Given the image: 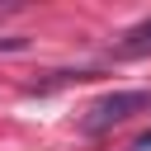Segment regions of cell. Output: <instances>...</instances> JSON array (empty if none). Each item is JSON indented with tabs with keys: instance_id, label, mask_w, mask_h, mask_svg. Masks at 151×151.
<instances>
[{
	"instance_id": "obj_1",
	"label": "cell",
	"mask_w": 151,
	"mask_h": 151,
	"mask_svg": "<svg viewBox=\"0 0 151 151\" xmlns=\"http://www.w3.org/2000/svg\"><path fill=\"white\" fill-rule=\"evenodd\" d=\"M142 109H151V94H146V90H118V94H104L99 104H90V109H85L80 132L99 137V132H109V127L127 123V118H132V113H142Z\"/></svg>"
},
{
	"instance_id": "obj_2",
	"label": "cell",
	"mask_w": 151,
	"mask_h": 151,
	"mask_svg": "<svg viewBox=\"0 0 151 151\" xmlns=\"http://www.w3.org/2000/svg\"><path fill=\"white\" fill-rule=\"evenodd\" d=\"M146 52H151V19L132 24L123 33V42H118V57H146Z\"/></svg>"
}]
</instances>
